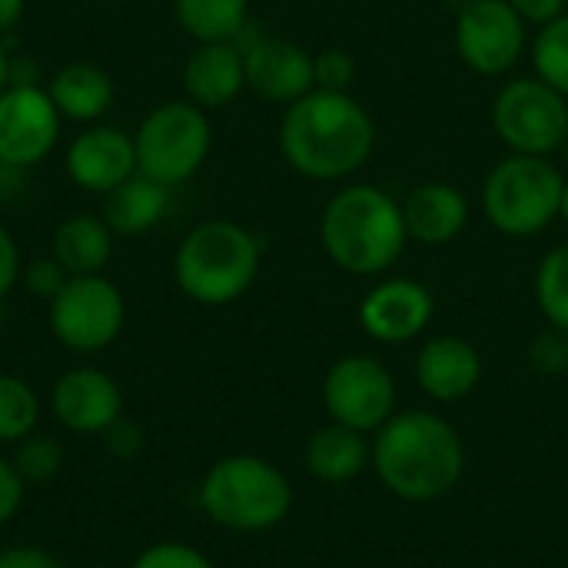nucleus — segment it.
<instances>
[{
    "label": "nucleus",
    "instance_id": "f257e3e1",
    "mask_svg": "<svg viewBox=\"0 0 568 568\" xmlns=\"http://www.w3.org/2000/svg\"><path fill=\"white\" fill-rule=\"evenodd\" d=\"M373 150L376 120L353 93L316 87L283 106L280 153L306 180L343 183L369 163Z\"/></svg>",
    "mask_w": 568,
    "mask_h": 568
},
{
    "label": "nucleus",
    "instance_id": "f03ea898",
    "mask_svg": "<svg viewBox=\"0 0 568 568\" xmlns=\"http://www.w3.org/2000/svg\"><path fill=\"white\" fill-rule=\"evenodd\" d=\"M373 473L403 503H439L466 473V446L456 426L429 409L393 413L373 439Z\"/></svg>",
    "mask_w": 568,
    "mask_h": 568
},
{
    "label": "nucleus",
    "instance_id": "7ed1b4c3",
    "mask_svg": "<svg viewBox=\"0 0 568 568\" xmlns=\"http://www.w3.org/2000/svg\"><path fill=\"white\" fill-rule=\"evenodd\" d=\"M320 243L343 273L383 276L409 243L403 203L376 183H346L320 213Z\"/></svg>",
    "mask_w": 568,
    "mask_h": 568
},
{
    "label": "nucleus",
    "instance_id": "20e7f679",
    "mask_svg": "<svg viewBox=\"0 0 568 568\" xmlns=\"http://www.w3.org/2000/svg\"><path fill=\"white\" fill-rule=\"evenodd\" d=\"M263 243L236 220L196 223L173 253L180 293L200 306H230L250 293L260 276Z\"/></svg>",
    "mask_w": 568,
    "mask_h": 568
},
{
    "label": "nucleus",
    "instance_id": "39448f33",
    "mask_svg": "<svg viewBox=\"0 0 568 568\" xmlns=\"http://www.w3.org/2000/svg\"><path fill=\"white\" fill-rule=\"evenodd\" d=\"M203 513L230 532L276 529L293 509V486L263 456H223L200 483Z\"/></svg>",
    "mask_w": 568,
    "mask_h": 568
},
{
    "label": "nucleus",
    "instance_id": "423d86ee",
    "mask_svg": "<svg viewBox=\"0 0 568 568\" xmlns=\"http://www.w3.org/2000/svg\"><path fill=\"white\" fill-rule=\"evenodd\" d=\"M566 173L549 156L509 153L483 180V216L509 240L546 233L559 220Z\"/></svg>",
    "mask_w": 568,
    "mask_h": 568
},
{
    "label": "nucleus",
    "instance_id": "0eeeda50",
    "mask_svg": "<svg viewBox=\"0 0 568 568\" xmlns=\"http://www.w3.org/2000/svg\"><path fill=\"white\" fill-rule=\"evenodd\" d=\"M133 150H136V170L143 176L156 180L166 190L183 186L210 160L213 150L210 113L190 100H166L140 120L133 133Z\"/></svg>",
    "mask_w": 568,
    "mask_h": 568
},
{
    "label": "nucleus",
    "instance_id": "6e6552de",
    "mask_svg": "<svg viewBox=\"0 0 568 568\" xmlns=\"http://www.w3.org/2000/svg\"><path fill=\"white\" fill-rule=\"evenodd\" d=\"M489 116L509 153L552 156L568 143V97L536 73L506 80L496 90Z\"/></svg>",
    "mask_w": 568,
    "mask_h": 568
},
{
    "label": "nucleus",
    "instance_id": "1a4fd4ad",
    "mask_svg": "<svg viewBox=\"0 0 568 568\" xmlns=\"http://www.w3.org/2000/svg\"><path fill=\"white\" fill-rule=\"evenodd\" d=\"M126 323V300L103 273L70 276L50 300V333L70 353L90 356L116 343Z\"/></svg>",
    "mask_w": 568,
    "mask_h": 568
},
{
    "label": "nucleus",
    "instance_id": "9d476101",
    "mask_svg": "<svg viewBox=\"0 0 568 568\" xmlns=\"http://www.w3.org/2000/svg\"><path fill=\"white\" fill-rule=\"evenodd\" d=\"M453 43L463 67L479 77H506L529 50V23L509 0H466L456 10Z\"/></svg>",
    "mask_w": 568,
    "mask_h": 568
},
{
    "label": "nucleus",
    "instance_id": "9b49d317",
    "mask_svg": "<svg viewBox=\"0 0 568 568\" xmlns=\"http://www.w3.org/2000/svg\"><path fill=\"white\" fill-rule=\"evenodd\" d=\"M323 406L333 423L356 433H376L396 413V379L383 359L349 353L329 366L323 379Z\"/></svg>",
    "mask_w": 568,
    "mask_h": 568
},
{
    "label": "nucleus",
    "instance_id": "f8f14e48",
    "mask_svg": "<svg viewBox=\"0 0 568 568\" xmlns=\"http://www.w3.org/2000/svg\"><path fill=\"white\" fill-rule=\"evenodd\" d=\"M60 123L47 87H7L0 93V166L27 170L47 160L60 140Z\"/></svg>",
    "mask_w": 568,
    "mask_h": 568
},
{
    "label": "nucleus",
    "instance_id": "ddd939ff",
    "mask_svg": "<svg viewBox=\"0 0 568 568\" xmlns=\"http://www.w3.org/2000/svg\"><path fill=\"white\" fill-rule=\"evenodd\" d=\"M233 43L243 50L246 90L256 93L260 100L290 106L293 100L316 90L313 53L300 47L296 40L270 37V33H253V37L240 33Z\"/></svg>",
    "mask_w": 568,
    "mask_h": 568
},
{
    "label": "nucleus",
    "instance_id": "4468645a",
    "mask_svg": "<svg viewBox=\"0 0 568 568\" xmlns=\"http://www.w3.org/2000/svg\"><path fill=\"white\" fill-rule=\"evenodd\" d=\"M436 316V296L426 283L409 276L379 280L359 303V326L369 339L399 346L429 329Z\"/></svg>",
    "mask_w": 568,
    "mask_h": 568
},
{
    "label": "nucleus",
    "instance_id": "2eb2a0df",
    "mask_svg": "<svg viewBox=\"0 0 568 568\" xmlns=\"http://www.w3.org/2000/svg\"><path fill=\"white\" fill-rule=\"evenodd\" d=\"M57 423L80 436H103L123 416V393L116 379L97 366L67 369L50 393Z\"/></svg>",
    "mask_w": 568,
    "mask_h": 568
},
{
    "label": "nucleus",
    "instance_id": "dca6fc26",
    "mask_svg": "<svg viewBox=\"0 0 568 568\" xmlns=\"http://www.w3.org/2000/svg\"><path fill=\"white\" fill-rule=\"evenodd\" d=\"M63 170L70 183L103 196L123 180H130L133 173H140L133 136H126L116 126H87L70 140L63 153Z\"/></svg>",
    "mask_w": 568,
    "mask_h": 568
},
{
    "label": "nucleus",
    "instance_id": "f3484780",
    "mask_svg": "<svg viewBox=\"0 0 568 568\" xmlns=\"http://www.w3.org/2000/svg\"><path fill=\"white\" fill-rule=\"evenodd\" d=\"M416 383L436 403H459L479 389L483 356L463 336H429L416 353Z\"/></svg>",
    "mask_w": 568,
    "mask_h": 568
},
{
    "label": "nucleus",
    "instance_id": "a211bd4d",
    "mask_svg": "<svg viewBox=\"0 0 568 568\" xmlns=\"http://www.w3.org/2000/svg\"><path fill=\"white\" fill-rule=\"evenodd\" d=\"M469 196L449 180H423L403 200L406 233L419 246H449L469 226Z\"/></svg>",
    "mask_w": 568,
    "mask_h": 568
},
{
    "label": "nucleus",
    "instance_id": "6ab92c4d",
    "mask_svg": "<svg viewBox=\"0 0 568 568\" xmlns=\"http://www.w3.org/2000/svg\"><path fill=\"white\" fill-rule=\"evenodd\" d=\"M246 90L243 50L233 40L196 43L183 60V93L200 110L213 113L230 106Z\"/></svg>",
    "mask_w": 568,
    "mask_h": 568
},
{
    "label": "nucleus",
    "instance_id": "aec40b11",
    "mask_svg": "<svg viewBox=\"0 0 568 568\" xmlns=\"http://www.w3.org/2000/svg\"><path fill=\"white\" fill-rule=\"evenodd\" d=\"M47 93H50V100H53V106L60 110L63 120L93 123L113 106L116 87H113L110 70H103L100 63L73 60V63H63L47 80Z\"/></svg>",
    "mask_w": 568,
    "mask_h": 568
},
{
    "label": "nucleus",
    "instance_id": "412c9836",
    "mask_svg": "<svg viewBox=\"0 0 568 568\" xmlns=\"http://www.w3.org/2000/svg\"><path fill=\"white\" fill-rule=\"evenodd\" d=\"M303 463L320 483H349L373 466V446L366 443V433L329 423L306 439Z\"/></svg>",
    "mask_w": 568,
    "mask_h": 568
},
{
    "label": "nucleus",
    "instance_id": "4be33fe9",
    "mask_svg": "<svg viewBox=\"0 0 568 568\" xmlns=\"http://www.w3.org/2000/svg\"><path fill=\"white\" fill-rule=\"evenodd\" d=\"M166 206L170 190L143 173H133L130 180L103 193L100 216L113 230V236H143L166 216Z\"/></svg>",
    "mask_w": 568,
    "mask_h": 568
},
{
    "label": "nucleus",
    "instance_id": "5701e85b",
    "mask_svg": "<svg viewBox=\"0 0 568 568\" xmlns=\"http://www.w3.org/2000/svg\"><path fill=\"white\" fill-rule=\"evenodd\" d=\"M113 240L116 236L103 223L100 213H73L53 230L50 256L70 276H93V273H103V266L110 263Z\"/></svg>",
    "mask_w": 568,
    "mask_h": 568
},
{
    "label": "nucleus",
    "instance_id": "b1692460",
    "mask_svg": "<svg viewBox=\"0 0 568 568\" xmlns=\"http://www.w3.org/2000/svg\"><path fill=\"white\" fill-rule=\"evenodd\" d=\"M173 17L190 40L223 43L250 23V0H173Z\"/></svg>",
    "mask_w": 568,
    "mask_h": 568
},
{
    "label": "nucleus",
    "instance_id": "393cba45",
    "mask_svg": "<svg viewBox=\"0 0 568 568\" xmlns=\"http://www.w3.org/2000/svg\"><path fill=\"white\" fill-rule=\"evenodd\" d=\"M532 293L546 323L568 333V243L552 246L539 260L532 276Z\"/></svg>",
    "mask_w": 568,
    "mask_h": 568
},
{
    "label": "nucleus",
    "instance_id": "a878e982",
    "mask_svg": "<svg viewBox=\"0 0 568 568\" xmlns=\"http://www.w3.org/2000/svg\"><path fill=\"white\" fill-rule=\"evenodd\" d=\"M40 423V399L33 386L13 373H0V443L27 439Z\"/></svg>",
    "mask_w": 568,
    "mask_h": 568
},
{
    "label": "nucleus",
    "instance_id": "bb28decb",
    "mask_svg": "<svg viewBox=\"0 0 568 568\" xmlns=\"http://www.w3.org/2000/svg\"><path fill=\"white\" fill-rule=\"evenodd\" d=\"M529 60L539 80L568 97V13L539 27V33L529 43Z\"/></svg>",
    "mask_w": 568,
    "mask_h": 568
},
{
    "label": "nucleus",
    "instance_id": "cd10ccee",
    "mask_svg": "<svg viewBox=\"0 0 568 568\" xmlns=\"http://www.w3.org/2000/svg\"><path fill=\"white\" fill-rule=\"evenodd\" d=\"M13 469L20 473L23 483H50L60 466H63V449L57 439L50 436H40V433H30L27 439L13 443Z\"/></svg>",
    "mask_w": 568,
    "mask_h": 568
},
{
    "label": "nucleus",
    "instance_id": "c85d7f7f",
    "mask_svg": "<svg viewBox=\"0 0 568 568\" xmlns=\"http://www.w3.org/2000/svg\"><path fill=\"white\" fill-rule=\"evenodd\" d=\"M529 369L542 379H559L568 373V333L546 326L529 343Z\"/></svg>",
    "mask_w": 568,
    "mask_h": 568
},
{
    "label": "nucleus",
    "instance_id": "c756f323",
    "mask_svg": "<svg viewBox=\"0 0 568 568\" xmlns=\"http://www.w3.org/2000/svg\"><path fill=\"white\" fill-rule=\"evenodd\" d=\"M356 73H359V67H356L353 53L343 47H323L320 53H313V77H316L320 90L349 93Z\"/></svg>",
    "mask_w": 568,
    "mask_h": 568
},
{
    "label": "nucleus",
    "instance_id": "7c9ffc66",
    "mask_svg": "<svg viewBox=\"0 0 568 568\" xmlns=\"http://www.w3.org/2000/svg\"><path fill=\"white\" fill-rule=\"evenodd\" d=\"M133 568H213V562L186 542H156L136 556Z\"/></svg>",
    "mask_w": 568,
    "mask_h": 568
},
{
    "label": "nucleus",
    "instance_id": "2f4dec72",
    "mask_svg": "<svg viewBox=\"0 0 568 568\" xmlns=\"http://www.w3.org/2000/svg\"><path fill=\"white\" fill-rule=\"evenodd\" d=\"M20 280H23V286H27V293H30V296H37V300L50 303V300L67 286L70 273H67L53 256H37V260H30V263L23 266Z\"/></svg>",
    "mask_w": 568,
    "mask_h": 568
},
{
    "label": "nucleus",
    "instance_id": "473e14b6",
    "mask_svg": "<svg viewBox=\"0 0 568 568\" xmlns=\"http://www.w3.org/2000/svg\"><path fill=\"white\" fill-rule=\"evenodd\" d=\"M143 443H146L143 429H140L133 419H126V416H120V419L103 433V446H106V453L116 456V459H133V456H140Z\"/></svg>",
    "mask_w": 568,
    "mask_h": 568
},
{
    "label": "nucleus",
    "instance_id": "72a5a7b5",
    "mask_svg": "<svg viewBox=\"0 0 568 568\" xmlns=\"http://www.w3.org/2000/svg\"><path fill=\"white\" fill-rule=\"evenodd\" d=\"M23 486L27 483L20 479V473L13 469V463L0 456V526H7L20 513V506H23Z\"/></svg>",
    "mask_w": 568,
    "mask_h": 568
},
{
    "label": "nucleus",
    "instance_id": "f704fd0d",
    "mask_svg": "<svg viewBox=\"0 0 568 568\" xmlns=\"http://www.w3.org/2000/svg\"><path fill=\"white\" fill-rule=\"evenodd\" d=\"M23 266H20V250H17V240L13 233L0 223V303L10 296V290L17 286Z\"/></svg>",
    "mask_w": 568,
    "mask_h": 568
},
{
    "label": "nucleus",
    "instance_id": "c9c22d12",
    "mask_svg": "<svg viewBox=\"0 0 568 568\" xmlns=\"http://www.w3.org/2000/svg\"><path fill=\"white\" fill-rule=\"evenodd\" d=\"M509 3L529 27H546L556 17L568 13V0H509Z\"/></svg>",
    "mask_w": 568,
    "mask_h": 568
},
{
    "label": "nucleus",
    "instance_id": "e433bc0d",
    "mask_svg": "<svg viewBox=\"0 0 568 568\" xmlns=\"http://www.w3.org/2000/svg\"><path fill=\"white\" fill-rule=\"evenodd\" d=\"M0 568H63L50 552L37 546H13L0 552Z\"/></svg>",
    "mask_w": 568,
    "mask_h": 568
},
{
    "label": "nucleus",
    "instance_id": "4c0bfd02",
    "mask_svg": "<svg viewBox=\"0 0 568 568\" xmlns=\"http://www.w3.org/2000/svg\"><path fill=\"white\" fill-rule=\"evenodd\" d=\"M23 10H27V0H0V37L17 30V23L23 20Z\"/></svg>",
    "mask_w": 568,
    "mask_h": 568
},
{
    "label": "nucleus",
    "instance_id": "58836bf2",
    "mask_svg": "<svg viewBox=\"0 0 568 568\" xmlns=\"http://www.w3.org/2000/svg\"><path fill=\"white\" fill-rule=\"evenodd\" d=\"M10 87V53H7V43L0 37V93Z\"/></svg>",
    "mask_w": 568,
    "mask_h": 568
},
{
    "label": "nucleus",
    "instance_id": "ea45409f",
    "mask_svg": "<svg viewBox=\"0 0 568 568\" xmlns=\"http://www.w3.org/2000/svg\"><path fill=\"white\" fill-rule=\"evenodd\" d=\"M559 220L568 226V176H566V190H562V206H559Z\"/></svg>",
    "mask_w": 568,
    "mask_h": 568
},
{
    "label": "nucleus",
    "instance_id": "a19ab883",
    "mask_svg": "<svg viewBox=\"0 0 568 568\" xmlns=\"http://www.w3.org/2000/svg\"><path fill=\"white\" fill-rule=\"evenodd\" d=\"M87 568H113V566H87Z\"/></svg>",
    "mask_w": 568,
    "mask_h": 568
}]
</instances>
